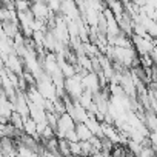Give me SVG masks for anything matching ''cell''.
I'll return each mask as SVG.
<instances>
[{"label": "cell", "mask_w": 157, "mask_h": 157, "mask_svg": "<svg viewBox=\"0 0 157 157\" xmlns=\"http://www.w3.org/2000/svg\"><path fill=\"white\" fill-rule=\"evenodd\" d=\"M82 86H83V90H88V91H91L93 94L97 93V91L100 90V83H99L97 72L88 71V72L82 77Z\"/></svg>", "instance_id": "obj_2"}, {"label": "cell", "mask_w": 157, "mask_h": 157, "mask_svg": "<svg viewBox=\"0 0 157 157\" xmlns=\"http://www.w3.org/2000/svg\"><path fill=\"white\" fill-rule=\"evenodd\" d=\"M10 123H11L16 129L23 131V117H22L17 111H13V113H11V116H10Z\"/></svg>", "instance_id": "obj_7"}, {"label": "cell", "mask_w": 157, "mask_h": 157, "mask_svg": "<svg viewBox=\"0 0 157 157\" xmlns=\"http://www.w3.org/2000/svg\"><path fill=\"white\" fill-rule=\"evenodd\" d=\"M0 26H2L3 33L6 37L13 39L16 36V33H19V23H14L11 20H3V22H0Z\"/></svg>", "instance_id": "obj_5"}, {"label": "cell", "mask_w": 157, "mask_h": 157, "mask_svg": "<svg viewBox=\"0 0 157 157\" xmlns=\"http://www.w3.org/2000/svg\"><path fill=\"white\" fill-rule=\"evenodd\" d=\"M63 139H66L68 142H77V134H75V129H74V128H69V129L65 132Z\"/></svg>", "instance_id": "obj_12"}, {"label": "cell", "mask_w": 157, "mask_h": 157, "mask_svg": "<svg viewBox=\"0 0 157 157\" xmlns=\"http://www.w3.org/2000/svg\"><path fill=\"white\" fill-rule=\"evenodd\" d=\"M69 152L74 154V155H78V154H82V149H80V143L77 142H69Z\"/></svg>", "instance_id": "obj_11"}, {"label": "cell", "mask_w": 157, "mask_h": 157, "mask_svg": "<svg viewBox=\"0 0 157 157\" xmlns=\"http://www.w3.org/2000/svg\"><path fill=\"white\" fill-rule=\"evenodd\" d=\"M31 13L34 14V19H42L46 22L48 19V14H49V8L45 2H34L31 3Z\"/></svg>", "instance_id": "obj_3"}, {"label": "cell", "mask_w": 157, "mask_h": 157, "mask_svg": "<svg viewBox=\"0 0 157 157\" xmlns=\"http://www.w3.org/2000/svg\"><path fill=\"white\" fill-rule=\"evenodd\" d=\"M154 154H155V151L151 146H142L140 145V151H139V155L140 157H152Z\"/></svg>", "instance_id": "obj_10"}, {"label": "cell", "mask_w": 157, "mask_h": 157, "mask_svg": "<svg viewBox=\"0 0 157 157\" xmlns=\"http://www.w3.org/2000/svg\"><path fill=\"white\" fill-rule=\"evenodd\" d=\"M63 90L66 93V96L71 99V100H77L78 96L82 94L83 91V86H82V77L78 75L77 72L71 77H66L65 82H63Z\"/></svg>", "instance_id": "obj_1"}, {"label": "cell", "mask_w": 157, "mask_h": 157, "mask_svg": "<svg viewBox=\"0 0 157 157\" xmlns=\"http://www.w3.org/2000/svg\"><path fill=\"white\" fill-rule=\"evenodd\" d=\"M59 154L62 155H69V142L66 139H59Z\"/></svg>", "instance_id": "obj_9"}, {"label": "cell", "mask_w": 157, "mask_h": 157, "mask_svg": "<svg viewBox=\"0 0 157 157\" xmlns=\"http://www.w3.org/2000/svg\"><path fill=\"white\" fill-rule=\"evenodd\" d=\"M14 6H16L17 13H25V11H28L31 8V2L29 0H16Z\"/></svg>", "instance_id": "obj_8"}, {"label": "cell", "mask_w": 157, "mask_h": 157, "mask_svg": "<svg viewBox=\"0 0 157 157\" xmlns=\"http://www.w3.org/2000/svg\"><path fill=\"white\" fill-rule=\"evenodd\" d=\"M23 132L25 134H29L36 139H39V134L36 131V120L31 119L29 116L28 117H23Z\"/></svg>", "instance_id": "obj_6"}, {"label": "cell", "mask_w": 157, "mask_h": 157, "mask_svg": "<svg viewBox=\"0 0 157 157\" xmlns=\"http://www.w3.org/2000/svg\"><path fill=\"white\" fill-rule=\"evenodd\" d=\"M74 129H75V134H77V140H88L93 136V132L85 125V122H75Z\"/></svg>", "instance_id": "obj_4"}]
</instances>
